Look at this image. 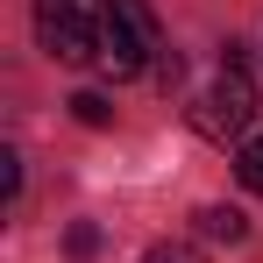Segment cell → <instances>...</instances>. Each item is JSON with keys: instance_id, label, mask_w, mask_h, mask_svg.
<instances>
[{"instance_id": "6da1fadb", "label": "cell", "mask_w": 263, "mask_h": 263, "mask_svg": "<svg viewBox=\"0 0 263 263\" xmlns=\"http://www.w3.org/2000/svg\"><path fill=\"white\" fill-rule=\"evenodd\" d=\"M249 121H256V79H249L242 50L228 43V57L214 64V79L192 92V128L206 142H235V135H249Z\"/></svg>"}, {"instance_id": "7a4b0ae2", "label": "cell", "mask_w": 263, "mask_h": 263, "mask_svg": "<svg viewBox=\"0 0 263 263\" xmlns=\"http://www.w3.org/2000/svg\"><path fill=\"white\" fill-rule=\"evenodd\" d=\"M107 29V0H36V43L57 64H92Z\"/></svg>"}, {"instance_id": "3957f363", "label": "cell", "mask_w": 263, "mask_h": 263, "mask_svg": "<svg viewBox=\"0 0 263 263\" xmlns=\"http://www.w3.org/2000/svg\"><path fill=\"white\" fill-rule=\"evenodd\" d=\"M199 235H206V242H242L249 220L235 214V206H199Z\"/></svg>"}, {"instance_id": "277c9868", "label": "cell", "mask_w": 263, "mask_h": 263, "mask_svg": "<svg viewBox=\"0 0 263 263\" xmlns=\"http://www.w3.org/2000/svg\"><path fill=\"white\" fill-rule=\"evenodd\" d=\"M235 178H242L249 192H263V135H256V142H242V157H235Z\"/></svg>"}, {"instance_id": "5b68a950", "label": "cell", "mask_w": 263, "mask_h": 263, "mask_svg": "<svg viewBox=\"0 0 263 263\" xmlns=\"http://www.w3.org/2000/svg\"><path fill=\"white\" fill-rule=\"evenodd\" d=\"M71 114H79L86 128H107V121H114V107H107L100 92H79V100H71Z\"/></svg>"}, {"instance_id": "8992f818", "label": "cell", "mask_w": 263, "mask_h": 263, "mask_svg": "<svg viewBox=\"0 0 263 263\" xmlns=\"http://www.w3.org/2000/svg\"><path fill=\"white\" fill-rule=\"evenodd\" d=\"M142 263H206V256H199L192 242H157V249H149Z\"/></svg>"}, {"instance_id": "52a82bcc", "label": "cell", "mask_w": 263, "mask_h": 263, "mask_svg": "<svg viewBox=\"0 0 263 263\" xmlns=\"http://www.w3.org/2000/svg\"><path fill=\"white\" fill-rule=\"evenodd\" d=\"M0 185H7V199L22 192V157H14V149H0Z\"/></svg>"}]
</instances>
